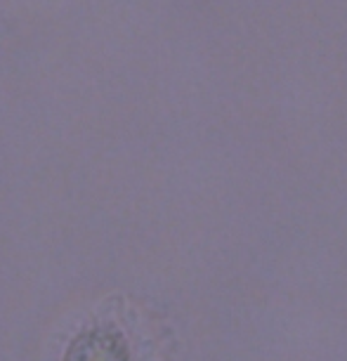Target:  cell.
I'll return each instance as SVG.
<instances>
[{
    "mask_svg": "<svg viewBox=\"0 0 347 361\" xmlns=\"http://www.w3.org/2000/svg\"><path fill=\"white\" fill-rule=\"evenodd\" d=\"M123 331L114 319L99 317V312L76 331L62 361H130V350Z\"/></svg>",
    "mask_w": 347,
    "mask_h": 361,
    "instance_id": "obj_1",
    "label": "cell"
}]
</instances>
